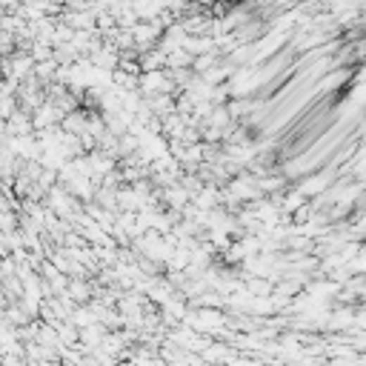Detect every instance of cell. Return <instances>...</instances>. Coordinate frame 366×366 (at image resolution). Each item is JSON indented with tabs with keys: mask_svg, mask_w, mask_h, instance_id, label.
Wrapping results in <instances>:
<instances>
[{
	"mask_svg": "<svg viewBox=\"0 0 366 366\" xmlns=\"http://www.w3.org/2000/svg\"><path fill=\"white\" fill-rule=\"evenodd\" d=\"M69 20H72V26H83V29H86V26L95 23V15H92V12H80V15H75V12H72Z\"/></svg>",
	"mask_w": 366,
	"mask_h": 366,
	"instance_id": "cell-1",
	"label": "cell"
}]
</instances>
